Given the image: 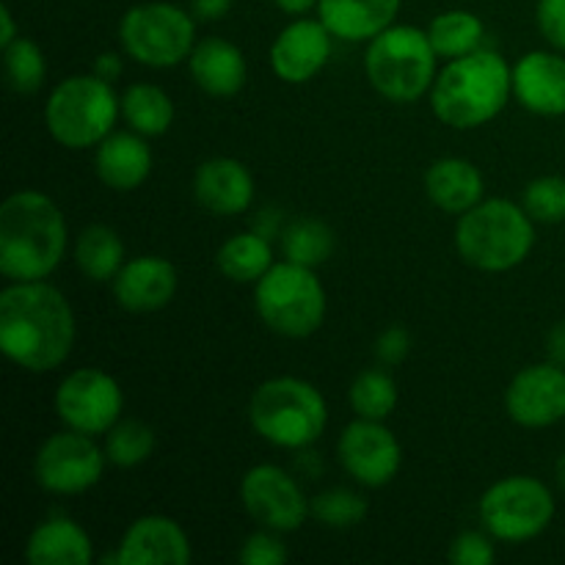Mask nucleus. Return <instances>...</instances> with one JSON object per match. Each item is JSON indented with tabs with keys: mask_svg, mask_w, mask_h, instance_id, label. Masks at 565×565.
Here are the masks:
<instances>
[{
	"mask_svg": "<svg viewBox=\"0 0 565 565\" xmlns=\"http://www.w3.org/2000/svg\"><path fill=\"white\" fill-rule=\"evenodd\" d=\"M75 312L47 281H11L0 292V351L28 373H50L70 359Z\"/></svg>",
	"mask_w": 565,
	"mask_h": 565,
	"instance_id": "1",
	"label": "nucleus"
},
{
	"mask_svg": "<svg viewBox=\"0 0 565 565\" xmlns=\"http://www.w3.org/2000/svg\"><path fill=\"white\" fill-rule=\"evenodd\" d=\"M66 254V218L42 191H14L0 207V274L44 281Z\"/></svg>",
	"mask_w": 565,
	"mask_h": 565,
	"instance_id": "2",
	"label": "nucleus"
},
{
	"mask_svg": "<svg viewBox=\"0 0 565 565\" xmlns=\"http://www.w3.org/2000/svg\"><path fill=\"white\" fill-rule=\"evenodd\" d=\"M513 97V66L494 50H475L447 61L430 88V108L441 125L475 130L489 125Z\"/></svg>",
	"mask_w": 565,
	"mask_h": 565,
	"instance_id": "3",
	"label": "nucleus"
},
{
	"mask_svg": "<svg viewBox=\"0 0 565 565\" xmlns=\"http://www.w3.org/2000/svg\"><path fill=\"white\" fill-rule=\"evenodd\" d=\"M535 226L527 210L508 199H483L458 215L456 248L463 263L486 274H502L530 257Z\"/></svg>",
	"mask_w": 565,
	"mask_h": 565,
	"instance_id": "4",
	"label": "nucleus"
},
{
	"mask_svg": "<svg viewBox=\"0 0 565 565\" xmlns=\"http://www.w3.org/2000/svg\"><path fill=\"white\" fill-rule=\"evenodd\" d=\"M248 419L252 428L274 447L307 450L323 436L329 408L318 386L296 375H279L254 390Z\"/></svg>",
	"mask_w": 565,
	"mask_h": 565,
	"instance_id": "5",
	"label": "nucleus"
},
{
	"mask_svg": "<svg viewBox=\"0 0 565 565\" xmlns=\"http://www.w3.org/2000/svg\"><path fill=\"white\" fill-rule=\"evenodd\" d=\"M364 72L375 92L390 103H417L434 88L439 55L428 31L414 25H390L367 42Z\"/></svg>",
	"mask_w": 565,
	"mask_h": 565,
	"instance_id": "6",
	"label": "nucleus"
},
{
	"mask_svg": "<svg viewBox=\"0 0 565 565\" xmlns=\"http://www.w3.org/2000/svg\"><path fill=\"white\" fill-rule=\"evenodd\" d=\"M121 114V97L114 83L92 75H72L50 92L44 103V125L53 141L66 149L99 147L114 132Z\"/></svg>",
	"mask_w": 565,
	"mask_h": 565,
	"instance_id": "7",
	"label": "nucleus"
},
{
	"mask_svg": "<svg viewBox=\"0 0 565 565\" xmlns=\"http://www.w3.org/2000/svg\"><path fill=\"white\" fill-rule=\"evenodd\" d=\"M254 307L270 331L303 340L323 326L329 301L315 268L281 259L254 285Z\"/></svg>",
	"mask_w": 565,
	"mask_h": 565,
	"instance_id": "8",
	"label": "nucleus"
},
{
	"mask_svg": "<svg viewBox=\"0 0 565 565\" xmlns=\"http://www.w3.org/2000/svg\"><path fill=\"white\" fill-rule=\"evenodd\" d=\"M119 42L132 61L169 70L191 58L196 47V17L174 3H141L125 11Z\"/></svg>",
	"mask_w": 565,
	"mask_h": 565,
	"instance_id": "9",
	"label": "nucleus"
},
{
	"mask_svg": "<svg viewBox=\"0 0 565 565\" xmlns=\"http://www.w3.org/2000/svg\"><path fill=\"white\" fill-rule=\"evenodd\" d=\"M555 519V497L550 486L527 475L497 480L480 497V522L486 533L502 544H524L544 533Z\"/></svg>",
	"mask_w": 565,
	"mask_h": 565,
	"instance_id": "10",
	"label": "nucleus"
},
{
	"mask_svg": "<svg viewBox=\"0 0 565 565\" xmlns=\"http://www.w3.org/2000/svg\"><path fill=\"white\" fill-rule=\"evenodd\" d=\"M105 463V447H99L94 436L66 428L39 447L33 458V478L39 489L50 494H83L103 480Z\"/></svg>",
	"mask_w": 565,
	"mask_h": 565,
	"instance_id": "11",
	"label": "nucleus"
},
{
	"mask_svg": "<svg viewBox=\"0 0 565 565\" xmlns=\"http://www.w3.org/2000/svg\"><path fill=\"white\" fill-rule=\"evenodd\" d=\"M125 392L119 381L99 367H81L55 390V414L72 430L103 436L119 423Z\"/></svg>",
	"mask_w": 565,
	"mask_h": 565,
	"instance_id": "12",
	"label": "nucleus"
},
{
	"mask_svg": "<svg viewBox=\"0 0 565 565\" xmlns=\"http://www.w3.org/2000/svg\"><path fill=\"white\" fill-rule=\"evenodd\" d=\"M241 502L259 527L274 533H296L312 513V502L301 486L274 463H259L243 475Z\"/></svg>",
	"mask_w": 565,
	"mask_h": 565,
	"instance_id": "13",
	"label": "nucleus"
},
{
	"mask_svg": "<svg viewBox=\"0 0 565 565\" xmlns=\"http://www.w3.org/2000/svg\"><path fill=\"white\" fill-rule=\"evenodd\" d=\"M342 469L367 489H384L397 478L403 463V447L397 436L381 419H353L337 441Z\"/></svg>",
	"mask_w": 565,
	"mask_h": 565,
	"instance_id": "14",
	"label": "nucleus"
},
{
	"mask_svg": "<svg viewBox=\"0 0 565 565\" xmlns=\"http://www.w3.org/2000/svg\"><path fill=\"white\" fill-rule=\"evenodd\" d=\"M508 417L522 428H550L565 419V367L541 362L513 375L505 392Z\"/></svg>",
	"mask_w": 565,
	"mask_h": 565,
	"instance_id": "15",
	"label": "nucleus"
},
{
	"mask_svg": "<svg viewBox=\"0 0 565 565\" xmlns=\"http://www.w3.org/2000/svg\"><path fill=\"white\" fill-rule=\"evenodd\" d=\"M331 39L334 33L323 25V20L296 17L270 44V70L279 81L301 86L323 72L331 58Z\"/></svg>",
	"mask_w": 565,
	"mask_h": 565,
	"instance_id": "16",
	"label": "nucleus"
},
{
	"mask_svg": "<svg viewBox=\"0 0 565 565\" xmlns=\"http://www.w3.org/2000/svg\"><path fill=\"white\" fill-rule=\"evenodd\" d=\"M191 541L185 530L169 516H141L125 530L116 550L119 565H188L191 563Z\"/></svg>",
	"mask_w": 565,
	"mask_h": 565,
	"instance_id": "17",
	"label": "nucleus"
},
{
	"mask_svg": "<svg viewBox=\"0 0 565 565\" xmlns=\"http://www.w3.org/2000/svg\"><path fill=\"white\" fill-rule=\"evenodd\" d=\"M110 287H114L116 303L125 312L147 315L169 307L180 287V276H177L174 263H169L166 257L143 254V257L125 263Z\"/></svg>",
	"mask_w": 565,
	"mask_h": 565,
	"instance_id": "18",
	"label": "nucleus"
},
{
	"mask_svg": "<svg viewBox=\"0 0 565 565\" xmlns=\"http://www.w3.org/2000/svg\"><path fill=\"white\" fill-rule=\"evenodd\" d=\"M513 97L539 116H565V58L533 50L513 64Z\"/></svg>",
	"mask_w": 565,
	"mask_h": 565,
	"instance_id": "19",
	"label": "nucleus"
},
{
	"mask_svg": "<svg viewBox=\"0 0 565 565\" xmlns=\"http://www.w3.org/2000/svg\"><path fill=\"white\" fill-rule=\"evenodd\" d=\"M193 196L213 215H241L254 202V177L241 160L210 158L193 174Z\"/></svg>",
	"mask_w": 565,
	"mask_h": 565,
	"instance_id": "20",
	"label": "nucleus"
},
{
	"mask_svg": "<svg viewBox=\"0 0 565 565\" xmlns=\"http://www.w3.org/2000/svg\"><path fill=\"white\" fill-rule=\"evenodd\" d=\"M152 147L147 143V136L130 132H110L94 154V169H97L99 182L110 191H136L152 174Z\"/></svg>",
	"mask_w": 565,
	"mask_h": 565,
	"instance_id": "21",
	"label": "nucleus"
},
{
	"mask_svg": "<svg viewBox=\"0 0 565 565\" xmlns=\"http://www.w3.org/2000/svg\"><path fill=\"white\" fill-rule=\"evenodd\" d=\"M193 83L210 97H235L246 86V55L237 44L221 36H207L196 42L188 58Z\"/></svg>",
	"mask_w": 565,
	"mask_h": 565,
	"instance_id": "22",
	"label": "nucleus"
},
{
	"mask_svg": "<svg viewBox=\"0 0 565 565\" xmlns=\"http://www.w3.org/2000/svg\"><path fill=\"white\" fill-rule=\"evenodd\" d=\"M403 0H320L318 14L323 25L342 42H370L395 25Z\"/></svg>",
	"mask_w": 565,
	"mask_h": 565,
	"instance_id": "23",
	"label": "nucleus"
},
{
	"mask_svg": "<svg viewBox=\"0 0 565 565\" xmlns=\"http://www.w3.org/2000/svg\"><path fill=\"white\" fill-rule=\"evenodd\" d=\"M483 174L463 158H441L425 171V193L441 213L463 215L483 202Z\"/></svg>",
	"mask_w": 565,
	"mask_h": 565,
	"instance_id": "24",
	"label": "nucleus"
},
{
	"mask_svg": "<svg viewBox=\"0 0 565 565\" xmlns=\"http://www.w3.org/2000/svg\"><path fill=\"white\" fill-rule=\"evenodd\" d=\"M25 557L31 565H86L92 563L94 546L81 524L66 516H55L33 530Z\"/></svg>",
	"mask_w": 565,
	"mask_h": 565,
	"instance_id": "25",
	"label": "nucleus"
},
{
	"mask_svg": "<svg viewBox=\"0 0 565 565\" xmlns=\"http://www.w3.org/2000/svg\"><path fill=\"white\" fill-rule=\"evenodd\" d=\"M215 265L235 285H257L274 268V246L259 232H241L218 248Z\"/></svg>",
	"mask_w": 565,
	"mask_h": 565,
	"instance_id": "26",
	"label": "nucleus"
},
{
	"mask_svg": "<svg viewBox=\"0 0 565 565\" xmlns=\"http://www.w3.org/2000/svg\"><path fill=\"white\" fill-rule=\"evenodd\" d=\"M75 263L81 274L92 281H114L116 274L125 268V243L116 230L105 224H92L77 235Z\"/></svg>",
	"mask_w": 565,
	"mask_h": 565,
	"instance_id": "27",
	"label": "nucleus"
},
{
	"mask_svg": "<svg viewBox=\"0 0 565 565\" xmlns=\"http://www.w3.org/2000/svg\"><path fill=\"white\" fill-rule=\"evenodd\" d=\"M121 116L130 125V130L141 132L147 138H158L171 130L177 110L169 94L160 86H152V83H132L121 94Z\"/></svg>",
	"mask_w": 565,
	"mask_h": 565,
	"instance_id": "28",
	"label": "nucleus"
},
{
	"mask_svg": "<svg viewBox=\"0 0 565 565\" xmlns=\"http://www.w3.org/2000/svg\"><path fill=\"white\" fill-rule=\"evenodd\" d=\"M430 44H434L436 55L445 61L463 58V55L475 53V50L483 47L486 25L478 14L463 9L441 11L439 17H434L428 25Z\"/></svg>",
	"mask_w": 565,
	"mask_h": 565,
	"instance_id": "29",
	"label": "nucleus"
},
{
	"mask_svg": "<svg viewBox=\"0 0 565 565\" xmlns=\"http://www.w3.org/2000/svg\"><path fill=\"white\" fill-rule=\"evenodd\" d=\"M334 230L320 218H296L281 232V252L285 259L307 268H318L334 254Z\"/></svg>",
	"mask_w": 565,
	"mask_h": 565,
	"instance_id": "30",
	"label": "nucleus"
},
{
	"mask_svg": "<svg viewBox=\"0 0 565 565\" xmlns=\"http://www.w3.org/2000/svg\"><path fill=\"white\" fill-rule=\"evenodd\" d=\"M351 408L362 419H381L384 423L397 408V384L386 367H370L353 379L348 392Z\"/></svg>",
	"mask_w": 565,
	"mask_h": 565,
	"instance_id": "31",
	"label": "nucleus"
},
{
	"mask_svg": "<svg viewBox=\"0 0 565 565\" xmlns=\"http://www.w3.org/2000/svg\"><path fill=\"white\" fill-rule=\"evenodd\" d=\"M154 445H158L154 430L141 419H119L105 434V456H108V463L119 469L141 467L152 458Z\"/></svg>",
	"mask_w": 565,
	"mask_h": 565,
	"instance_id": "32",
	"label": "nucleus"
},
{
	"mask_svg": "<svg viewBox=\"0 0 565 565\" xmlns=\"http://www.w3.org/2000/svg\"><path fill=\"white\" fill-rule=\"evenodd\" d=\"M6 81L17 94H33L42 88L44 75H47V61H44L42 47L33 39H14L9 47H3Z\"/></svg>",
	"mask_w": 565,
	"mask_h": 565,
	"instance_id": "33",
	"label": "nucleus"
},
{
	"mask_svg": "<svg viewBox=\"0 0 565 565\" xmlns=\"http://www.w3.org/2000/svg\"><path fill=\"white\" fill-rule=\"evenodd\" d=\"M367 500L351 489H331L312 500V516L331 530L356 527L367 519Z\"/></svg>",
	"mask_w": 565,
	"mask_h": 565,
	"instance_id": "34",
	"label": "nucleus"
},
{
	"mask_svg": "<svg viewBox=\"0 0 565 565\" xmlns=\"http://www.w3.org/2000/svg\"><path fill=\"white\" fill-rule=\"evenodd\" d=\"M522 207L530 218L541 224H561L565 221V180L563 177H539L524 188Z\"/></svg>",
	"mask_w": 565,
	"mask_h": 565,
	"instance_id": "35",
	"label": "nucleus"
},
{
	"mask_svg": "<svg viewBox=\"0 0 565 565\" xmlns=\"http://www.w3.org/2000/svg\"><path fill=\"white\" fill-rule=\"evenodd\" d=\"M281 533H274V530H259V533L248 535L243 541L241 552H237V561L243 565H281L290 557L287 552V544L279 539Z\"/></svg>",
	"mask_w": 565,
	"mask_h": 565,
	"instance_id": "36",
	"label": "nucleus"
},
{
	"mask_svg": "<svg viewBox=\"0 0 565 565\" xmlns=\"http://www.w3.org/2000/svg\"><path fill=\"white\" fill-rule=\"evenodd\" d=\"M497 561V550L491 544L489 533L467 530L458 533L450 544V563L452 565H491Z\"/></svg>",
	"mask_w": 565,
	"mask_h": 565,
	"instance_id": "37",
	"label": "nucleus"
},
{
	"mask_svg": "<svg viewBox=\"0 0 565 565\" xmlns=\"http://www.w3.org/2000/svg\"><path fill=\"white\" fill-rule=\"evenodd\" d=\"M408 353H412V334L403 326H390L375 340V356L384 367H397V364L406 362Z\"/></svg>",
	"mask_w": 565,
	"mask_h": 565,
	"instance_id": "38",
	"label": "nucleus"
},
{
	"mask_svg": "<svg viewBox=\"0 0 565 565\" xmlns=\"http://www.w3.org/2000/svg\"><path fill=\"white\" fill-rule=\"evenodd\" d=\"M539 31L555 50H565V0H539Z\"/></svg>",
	"mask_w": 565,
	"mask_h": 565,
	"instance_id": "39",
	"label": "nucleus"
},
{
	"mask_svg": "<svg viewBox=\"0 0 565 565\" xmlns=\"http://www.w3.org/2000/svg\"><path fill=\"white\" fill-rule=\"evenodd\" d=\"M235 0H191V14L202 22H215L230 14Z\"/></svg>",
	"mask_w": 565,
	"mask_h": 565,
	"instance_id": "40",
	"label": "nucleus"
},
{
	"mask_svg": "<svg viewBox=\"0 0 565 565\" xmlns=\"http://www.w3.org/2000/svg\"><path fill=\"white\" fill-rule=\"evenodd\" d=\"M121 72H125V64H121L119 53H99L97 61H94V75L103 77V81H119Z\"/></svg>",
	"mask_w": 565,
	"mask_h": 565,
	"instance_id": "41",
	"label": "nucleus"
},
{
	"mask_svg": "<svg viewBox=\"0 0 565 565\" xmlns=\"http://www.w3.org/2000/svg\"><path fill=\"white\" fill-rule=\"evenodd\" d=\"M546 353H550V362L565 367V320L557 323L555 329L550 331V337H546Z\"/></svg>",
	"mask_w": 565,
	"mask_h": 565,
	"instance_id": "42",
	"label": "nucleus"
},
{
	"mask_svg": "<svg viewBox=\"0 0 565 565\" xmlns=\"http://www.w3.org/2000/svg\"><path fill=\"white\" fill-rule=\"evenodd\" d=\"M17 36V25H14V14H11L9 6H0V47H9Z\"/></svg>",
	"mask_w": 565,
	"mask_h": 565,
	"instance_id": "43",
	"label": "nucleus"
},
{
	"mask_svg": "<svg viewBox=\"0 0 565 565\" xmlns=\"http://www.w3.org/2000/svg\"><path fill=\"white\" fill-rule=\"evenodd\" d=\"M274 3H276V9L285 11V14L303 17V14H309L312 9H318L320 0H274Z\"/></svg>",
	"mask_w": 565,
	"mask_h": 565,
	"instance_id": "44",
	"label": "nucleus"
},
{
	"mask_svg": "<svg viewBox=\"0 0 565 565\" xmlns=\"http://www.w3.org/2000/svg\"><path fill=\"white\" fill-rule=\"evenodd\" d=\"M555 475H557V483H561V489L565 491V452L561 456V461H557Z\"/></svg>",
	"mask_w": 565,
	"mask_h": 565,
	"instance_id": "45",
	"label": "nucleus"
}]
</instances>
